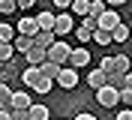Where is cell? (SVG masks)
<instances>
[{
	"instance_id": "4316f807",
	"label": "cell",
	"mask_w": 132,
	"mask_h": 120,
	"mask_svg": "<svg viewBox=\"0 0 132 120\" xmlns=\"http://www.w3.org/2000/svg\"><path fill=\"white\" fill-rule=\"evenodd\" d=\"M75 120H99V117H96V114H87V111H84V114H78Z\"/></svg>"
},
{
	"instance_id": "44dd1931",
	"label": "cell",
	"mask_w": 132,
	"mask_h": 120,
	"mask_svg": "<svg viewBox=\"0 0 132 120\" xmlns=\"http://www.w3.org/2000/svg\"><path fill=\"white\" fill-rule=\"evenodd\" d=\"M99 69L105 72V75H114V57H102V63H99Z\"/></svg>"
},
{
	"instance_id": "9a60e30c",
	"label": "cell",
	"mask_w": 132,
	"mask_h": 120,
	"mask_svg": "<svg viewBox=\"0 0 132 120\" xmlns=\"http://www.w3.org/2000/svg\"><path fill=\"white\" fill-rule=\"evenodd\" d=\"M72 12L75 15H90V0H72Z\"/></svg>"
},
{
	"instance_id": "ba28073f",
	"label": "cell",
	"mask_w": 132,
	"mask_h": 120,
	"mask_svg": "<svg viewBox=\"0 0 132 120\" xmlns=\"http://www.w3.org/2000/svg\"><path fill=\"white\" fill-rule=\"evenodd\" d=\"M87 63H90V48H75L72 57H69V66H72V69H81V66H87Z\"/></svg>"
},
{
	"instance_id": "83f0119b",
	"label": "cell",
	"mask_w": 132,
	"mask_h": 120,
	"mask_svg": "<svg viewBox=\"0 0 132 120\" xmlns=\"http://www.w3.org/2000/svg\"><path fill=\"white\" fill-rule=\"evenodd\" d=\"M0 120H12V111H0Z\"/></svg>"
},
{
	"instance_id": "cb8c5ba5",
	"label": "cell",
	"mask_w": 132,
	"mask_h": 120,
	"mask_svg": "<svg viewBox=\"0 0 132 120\" xmlns=\"http://www.w3.org/2000/svg\"><path fill=\"white\" fill-rule=\"evenodd\" d=\"M0 12H3V15L15 12V0H3V3H0Z\"/></svg>"
},
{
	"instance_id": "7c38bea8",
	"label": "cell",
	"mask_w": 132,
	"mask_h": 120,
	"mask_svg": "<svg viewBox=\"0 0 132 120\" xmlns=\"http://www.w3.org/2000/svg\"><path fill=\"white\" fill-rule=\"evenodd\" d=\"M12 108H21V111H30V108H33V99H30V93H24V90H18V93H15V99H12Z\"/></svg>"
},
{
	"instance_id": "e0dca14e",
	"label": "cell",
	"mask_w": 132,
	"mask_h": 120,
	"mask_svg": "<svg viewBox=\"0 0 132 120\" xmlns=\"http://www.w3.org/2000/svg\"><path fill=\"white\" fill-rule=\"evenodd\" d=\"M108 84H111V87H117V90H123V87H126V75L114 72V75H108Z\"/></svg>"
},
{
	"instance_id": "ac0fdd59",
	"label": "cell",
	"mask_w": 132,
	"mask_h": 120,
	"mask_svg": "<svg viewBox=\"0 0 132 120\" xmlns=\"http://www.w3.org/2000/svg\"><path fill=\"white\" fill-rule=\"evenodd\" d=\"M93 42H96V45H111V42H114V36H111V33H105V30H96Z\"/></svg>"
},
{
	"instance_id": "484cf974",
	"label": "cell",
	"mask_w": 132,
	"mask_h": 120,
	"mask_svg": "<svg viewBox=\"0 0 132 120\" xmlns=\"http://www.w3.org/2000/svg\"><path fill=\"white\" fill-rule=\"evenodd\" d=\"M117 120H132V108H123V111L117 114Z\"/></svg>"
},
{
	"instance_id": "9c48e42d",
	"label": "cell",
	"mask_w": 132,
	"mask_h": 120,
	"mask_svg": "<svg viewBox=\"0 0 132 120\" xmlns=\"http://www.w3.org/2000/svg\"><path fill=\"white\" fill-rule=\"evenodd\" d=\"M87 84H90V90H96V93H99L102 87H108V75H105L102 69H93L90 75H87Z\"/></svg>"
},
{
	"instance_id": "d4e9b609",
	"label": "cell",
	"mask_w": 132,
	"mask_h": 120,
	"mask_svg": "<svg viewBox=\"0 0 132 120\" xmlns=\"http://www.w3.org/2000/svg\"><path fill=\"white\" fill-rule=\"evenodd\" d=\"M120 99H123L126 105H132V90H120Z\"/></svg>"
},
{
	"instance_id": "3957f363",
	"label": "cell",
	"mask_w": 132,
	"mask_h": 120,
	"mask_svg": "<svg viewBox=\"0 0 132 120\" xmlns=\"http://www.w3.org/2000/svg\"><path fill=\"white\" fill-rule=\"evenodd\" d=\"M72 30H78V27H75V21H72V15H69V12H60V15H57V24H54L57 39H66Z\"/></svg>"
},
{
	"instance_id": "5b68a950",
	"label": "cell",
	"mask_w": 132,
	"mask_h": 120,
	"mask_svg": "<svg viewBox=\"0 0 132 120\" xmlns=\"http://www.w3.org/2000/svg\"><path fill=\"white\" fill-rule=\"evenodd\" d=\"M120 24H123V21H120V15H117V12H111V9H108L105 15L99 18V30H105V33H114L117 27H120Z\"/></svg>"
},
{
	"instance_id": "8fae6325",
	"label": "cell",
	"mask_w": 132,
	"mask_h": 120,
	"mask_svg": "<svg viewBox=\"0 0 132 120\" xmlns=\"http://www.w3.org/2000/svg\"><path fill=\"white\" fill-rule=\"evenodd\" d=\"M27 63H30V66H42V63H48V51H45V48H39V45H33V51L27 54Z\"/></svg>"
},
{
	"instance_id": "277c9868",
	"label": "cell",
	"mask_w": 132,
	"mask_h": 120,
	"mask_svg": "<svg viewBox=\"0 0 132 120\" xmlns=\"http://www.w3.org/2000/svg\"><path fill=\"white\" fill-rule=\"evenodd\" d=\"M18 36L36 39V36H39V21H36V18H18Z\"/></svg>"
},
{
	"instance_id": "d6986e66",
	"label": "cell",
	"mask_w": 132,
	"mask_h": 120,
	"mask_svg": "<svg viewBox=\"0 0 132 120\" xmlns=\"http://www.w3.org/2000/svg\"><path fill=\"white\" fill-rule=\"evenodd\" d=\"M111 36H114V42H126V39H129V27H126V24H120Z\"/></svg>"
},
{
	"instance_id": "2e32d148",
	"label": "cell",
	"mask_w": 132,
	"mask_h": 120,
	"mask_svg": "<svg viewBox=\"0 0 132 120\" xmlns=\"http://www.w3.org/2000/svg\"><path fill=\"white\" fill-rule=\"evenodd\" d=\"M30 117L33 120H48V108L42 102H33V108H30Z\"/></svg>"
},
{
	"instance_id": "ffe728a7",
	"label": "cell",
	"mask_w": 132,
	"mask_h": 120,
	"mask_svg": "<svg viewBox=\"0 0 132 120\" xmlns=\"http://www.w3.org/2000/svg\"><path fill=\"white\" fill-rule=\"evenodd\" d=\"M12 54H15V45H0V60H3V63H9Z\"/></svg>"
},
{
	"instance_id": "603a6c76",
	"label": "cell",
	"mask_w": 132,
	"mask_h": 120,
	"mask_svg": "<svg viewBox=\"0 0 132 120\" xmlns=\"http://www.w3.org/2000/svg\"><path fill=\"white\" fill-rule=\"evenodd\" d=\"M12 120H33L30 111H21V108H12Z\"/></svg>"
},
{
	"instance_id": "7a4b0ae2",
	"label": "cell",
	"mask_w": 132,
	"mask_h": 120,
	"mask_svg": "<svg viewBox=\"0 0 132 120\" xmlns=\"http://www.w3.org/2000/svg\"><path fill=\"white\" fill-rule=\"evenodd\" d=\"M96 102L102 105V108H114V105H117V102H123V99H120V90L108 84V87H102V90L96 93Z\"/></svg>"
},
{
	"instance_id": "52a82bcc",
	"label": "cell",
	"mask_w": 132,
	"mask_h": 120,
	"mask_svg": "<svg viewBox=\"0 0 132 120\" xmlns=\"http://www.w3.org/2000/svg\"><path fill=\"white\" fill-rule=\"evenodd\" d=\"M42 78H45V75H42V66H27V69L21 72V81H24L27 87H36Z\"/></svg>"
},
{
	"instance_id": "4fadbf2b",
	"label": "cell",
	"mask_w": 132,
	"mask_h": 120,
	"mask_svg": "<svg viewBox=\"0 0 132 120\" xmlns=\"http://www.w3.org/2000/svg\"><path fill=\"white\" fill-rule=\"evenodd\" d=\"M105 12H108V6L102 3V0H90V18H96V21H99Z\"/></svg>"
},
{
	"instance_id": "f1b7e54d",
	"label": "cell",
	"mask_w": 132,
	"mask_h": 120,
	"mask_svg": "<svg viewBox=\"0 0 132 120\" xmlns=\"http://www.w3.org/2000/svg\"><path fill=\"white\" fill-rule=\"evenodd\" d=\"M123 90H132V72L126 75V87H123Z\"/></svg>"
},
{
	"instance_id": "30bf717a",
	"label": "cell",
	"mask_w": 132,
	"mask_h": 120,
	"mask_svg": "<svg viewBox=\"0 0 132 120\" xmlns=\"http://www.w3.org/2000/svg\"><path fill=\"white\" fill-rule=\"evenodd\" d=\"M36 21H39V30H51V33H54V24H57V15H54V12H48V9H42L39 15H36Z\"/></svg>"
},
{
	"instance_id": "5bb4252c",
	"label": "cell",
	"mask_w": 132,
	"mask_h": 120,
	"mask_svg": "<svg viewBox=\"0 0 132 120\" xmlns=\"http://www.w3.org/2000/svg\"><path fill=\"white\" fill-rule=\"evenodd\" d=\"M114 72L129 75V57H126V54H117V57H114Z\"/></svg>"
},
{
	"instance_id": "6da1fadb",
	"label": "cell",
	"mask_w": 132,
	"mask_h": 120,
	"mask_svg": "<svg viewBox=\"0 0 132 120\" xmlns=\"http://www.w3.org/2000/svg\"><path fill=\"white\" fill-rule=\"evenodd\" d=\"M72 51H75V48L69 45V42L60 39L57 45L48 51V60H51V63H57V66H69V57H72Z\"/></svg>"
},
{
	"instance_id": "8992f818",
	"label": "cell",
	"mask_w": 132,
	"mask_h": 120,
	"mask_svg": "<svg viewBox=\"0 0 132 120\" xmlns=\"http://www.w3.org/2000/svg\"><path fill=\"white\" fill-rule=\"evenodd\" d=\"M57 84H60L63 90H72L75 84H78V69H72V66H63V72H60Z\"/></svg>"
},
{
	"instance_id": "7402d4cb",
	"label": "cell",
	"mask_w": 132,
	"mask_h": 120,
	"mask_svg": "<svg viewBox=\"0 0 132 120\" xmlns=\"http://www.w3.org/2000/svg\"><path fill=\"white\" fill-rule=\"evenodd\" d=\"M51 84H54L51 78H42V81H39V84H36L33 90H36V93H48V90H51Z\"/></svg>"
}]
</instances>
